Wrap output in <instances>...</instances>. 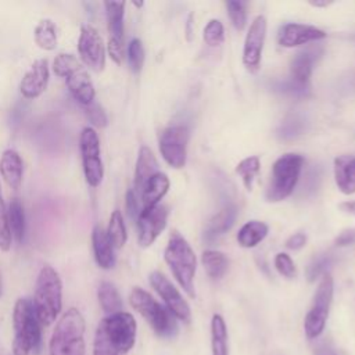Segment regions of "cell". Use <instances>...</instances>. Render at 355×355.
I'll return each mask as SVG.
<instances>
[{
	"instance_id": "cell-1",
	"label": "cell",
	"mask_w": 355,
	"mask_h": 355,
	"mask_svg": "<svg viewBox=\"0 0 355 355\" xmlns=\"http://www.w3.org/2000/svg\"><path fill=\"white\" fill-rule=\"evenodd\" d=\"M62 308V283L57 270L49 265L37 275L33 297V309L43 326H50Z\"/></svg>"
},
{
	"instance_id": "cell-2",
	"label": "cell",
	"mask_w": 355,
	"mask_h": 355,
	"mask_svg": "<svg viewBox=\"0 0 355 355\" xmlns=\"http://www.w3.org/2000/svg\"><path fill=\"white\" fill-rule=\"evenodd\" d=\"M85 318L69 308L58 319L49 344L50 355H85Z\"/></svg>"
},
{
	"instance_id": "cell-3",
	"label": "cell",
	"mask_w": 355,
	"mask_h": 355,
	"mask_svg": "<svg viewBox=\"0 0 355 355\" xmlns=\"http://www.w3.org/2000/svg\"><path fill=\"white\" fill-rule=\"evenodd\" d=\"M12 355H29L31 351H37L42 341L40 322L37 320L33 304L29 300H17L12 311Z\"/></svg>"
},
{
	"instance_id": "cell-4",
	"label": "cell",
	"mask_w": 355,
	"mask_h": 355,
	"mask_svg": "<svg viewBox=\"0 0 355 355\" xmlns=\"http://www.w3.org/2000/svg\"><path fill=\"white\" fill-rule=\"evenodd\" d=\"M164 258L183 290L190 297H194V275L197 269V258L190 244L178 232L171 234L164 251Z\"/></svg>"
},
{
	"instance_id": "cell-5",
	"label": "cell",
	"mask_w": 355,
	"mask_h": 355,
	"mask_svg": "<svg viewBox=\"0 0 355 355\" xmlns=\"http://www.w3.org/2000/svg\"><path fill=\"white\" fill-rule=\"evenodd\" d=\"M129 302L132 308L148 322L159 337L172 338L178 334V323L175 316L146 290L133 287L129 294Z\"/></svg>"
},
{
	"instance_id": "cell-6",
	"label": "cell",
	"mask_w": 355,
	"mask_h": 355,
	"mask_svg": "<svg viewBox=\"0 0 355 355\" xmlns=\"http://www.w3.org/2000/svg\"><path fill=\"white\" fill-rule=\"evenodd\" d=\"M302 165L304 157L300 154L288 153L279 157L272 168L270 182L265 193L266 200L276 202L287 198L294 191Z\"/></svg>"
},
{
	"instance_id": "cell-7",
	"label": "cell",
	"mask_w": 355,
	"mask_h": 355,
	"mask_svg": "<svg viewBox=\"0 0 355 355\" xmlns=\"http://www.w3.org/2000/svg\"><path fill=\"white\" fill-rule=\"evenodd\" d=\"M333 277L330 273H323L315 291L312 305L304 319V331L309 340L318 338L326 326L329 311L333 300Z\"/></svg>"
},
{
	"instance_id": "cell-8",
	"label": "cell",
	"mask_w": 355,
	"mask_h": 355,
	"mask_svg": "<svg viewBox=\"0 0 355 355\" xmlns=\"http://www.w3.org/2000/svg\"><path fill=\"white\" fill-rule=\"evenodd\" d=\"M98 326L105 337L119 354H126L132 349L136 340V320L129 312H116L105 316Z\"/></svg>"
},
{
	"instance_id": "cell-9",
	"label": "cell",
	"mask_w": 355,
	"mask_h": 355,
	"mask_svg": "<svg viewBox=\"0 0 355 355\" xmlns=\"http://www.w3.org/2000/svg\"><path fill=\"white\" fill-rule=\"evenodd\" d=\"M79 147L86 182L89 186L97 187L104 176V165L100 157V140L92 126L82 129L79 136Z\"/></svg>"
},
{
	"instance_id": "cell-10",
	"label": "cell",
	"mask_w": 355,
	"mask_h": 355,
	"mask_svg": "<svg viewBox=\"0 0 355 355\" xmlns=\"http://www.w3.org/2000/svg\"><path fill=\"white\" fill-rule=\"evenodd\" d=\"M189 130L186 126L175 125L166 128L159 137V151L172 168H183L187 157Z\"/></svg>"
},
{
	"instance_id": "cell-11",
	"label": "cell",
	"mask_w": 355,
	"mask_h": 355,
	"mask_svg": "<svg viewBox=\"0 0 355 355\" xmlns=\"http://www.w3.org/2000/svg\"><path fill=\"white\" fill-rule=\"evenodd\" d=\"M150 284L153 288L159 294V297L164 300L168 311L178 319L189 323L191 318L190 306L186 302V300L182 297V294L178 291V288L168 280V277L154 270L148 276Z\"/></svg>"
},
{
	"instance_id": "cell-12",
	"label": "cell",
	"mask_w": 355,
	"mask_h": 355,
	"mask_svg": "<svg viewBox=\"0 0 355 355\" xmlns=\"http://www.w3.org/2000/svg\"><path fill=\"white\" fill-rule=\"evenodd\" d=\"M78 51L80 60L94 72H101L105 67V47L96 28L83 25L78 40Z\"/></svg>"
},
{
	"instance_id": "cell-13",
	"label": "cell",
	"mask_w": 355,
	"mask_h": 355,
	"mask_svg": "<svg viewBox=\"0 0 355 355\" xmlns=\"http://www.w3.org/2000/svg\"><path fill=\"white\" fill-rule=\"evenodd\" d=\"M108 21V54L115 64H122L123 60V14L125 1L104 3Z\"/></svg>"
},
{
	"instance_id": "cell-14",
	"label": "cell",
	"mask_w": 355,
	"mask_h": 355,
	"mask_svg": "<svg viewBox=\"0 0 355 355\" xmlns=\"http://www.w3.org/2000/svg\"><path fill=\"white\" fill-rule=\"evenodd\" d=\"M168 208L155 205L141 209L137 216V241L141 247H150L166 226Z\"/></svg>"
},
{
	"instance_id": "cell-15",
	"label": "cell",
	"mask_w": 355,
	"mask_h": 355,
	"mask_svg": "<svg viewBox=\"0 0 355 355\" xmlns=\"http://www.w3.org/2000/svg\"><path fill=\"white\" fill-rule=\"evenodd\" d=\"M265 36L266 18L263 15H258L250 25L243 49V64L250 72H257L259 69Z\"/></svg>"
},
{
	"instance_id": "cell-16",
	"label": "cell",
	"mask_w": 355,
	"mask_h": 355,
	"mask_svg": "<svg viewBox=\"0 0 355 355\" xmlns=\"http://www.w3.org/2000/svg\"><path fill=\"white\" fill-rule=\"evenodd\" d=\"M326 37V32L305 24H284L277 33V42L282 47H295L301 44H306L311 42H316Z\"/></svg>"
},
{
	"instance_id": "cell-17",
	"label": "cell",
	"mask_w": 355,
	"mask_h": 355,
	"mask_svg": "<svg viewBox=\"0 0 355 355\" xmlns=\"http://www.w3.org/2000/svg\"><path fill=\"white\" fill-rule=\"evenodd\" d=\"M50 79L47 60H36L24 75L19 83V92L25 98H37L46 89Z\"/></svg>"
},
{
	"instance_id": "cell-18",
	"label": "cell",
	"mask_w": 355,
	"mask_h": 355,
	"mask_svg": "<svg viewBox=\"0 0 355 355\" xmlns=\"http://www.w3.org/2000/svg\"><path fill=\"white\" fill-rule=\"evenodd\" d=\"M322 54H323V47L319 44H313L298 51L290 62L291 79L300 83H308L313 65L320 58Z\"/></svg>"
},
{
	"instance_id": "cell-19",
	"label": "cell",
	"mask_w": 355,
	"mask_h": 355,
	"mask_svg": "<svg viewBox=\"0 0 355 355\" xmlns=\"http://www.w3.org/2000/svg\"><path fill=\"white\" fill-rule=\"evenodd\" d=\"M65 79H67V87L69 93L73 96V98L79 104L89 105L94 101V96H96L94 86L85 68L75 71Z\"/></svg>"
},
{
	"instance_id": "cell-20",
	"label": "cell",
	"mask_w": 355,
	"mask_h": 355,
	"mask_svg": "<svg viewBox=\"0 0 355 355\" xmlns=\"http://www.w3.org/2000/svg\"><path fill=\"white\" fill-rule=\"evenodd\" d=\"M92 245L97 265L101 269H111L115 265L114 247L101 225H96L92 230Z\"/></svg>"
},
{
	"instance_id": "cell-21",
	"label": "cell",
	"mask_w": 355,
	"mask_h": 355,
	"mask_svg": "<svg viewBox=\"0 0 355 355\" xmlns=\"http://www.w3.org/2000/svg\"><path fill=\"white\" fill-rule=\"evenodd\" d=\"M0 173L4 182L14 190H18L22 183L24 164L21 155L15 150H6L0 158Z\"/></svg>"
},
{
	"instance_id": "cell-22",
	"label": "cell",
	"mask_w": 355,
	"mask_h": 355,
	"mask_svg": "<svg viewBox=\"0 0 355 355\" xmlns=\"http://www.w3.org/2000/svg\"><path fill=\"white\" fill-rule=\"evenodd\" d=\"M334 180L341 193H355V155H340L334 159Z\"/></svg>"
},
{
	"instance_id": "cell-23",
	"label": "cell",
	"mask_w": 355,
	"mask_h": 355,
	"mask_svg": "<svg viewBox=\"0 0 355 355\" xmlns=\"http://www.w3.org/2000/svg\"><path fill=\"white\" fill-rule=\"evenodd\" d=\"M237 211L234 205H226L216 215H214L204 229V240L212 243L225 234L234 223Z\"/></svg>"
},
{
	"instance_id": "cell-24",
	"label": "cell",
	"mask_w": 355,
	"mask_h": 355,
	"mask_svg": "<svg viewBox=\"0 0 355 355\" xmlns=\"http://www.w3.org/2000/svg\"><path fill=\"white\" fill-rule=\"evenodd\" d=\"M158 171V162L155 159V155L153 151L147 147L143 146L139 150L137 161H136V169H135V193H141L144 184L147 180L155 175Z\"/></svg>"
},
{
	"instance_id": "cell-25",
	"label": "cell",
	"mask_w": 355,
	"mask_h": 355,
	"mask_svg": "<svg viewBox=\"0 0 355 355\" xmlns=\"http://www.w3.org/2000/svg\"><path fill=\"white\" fill-rule=\"evenodd\" d=\"M168 189H169V179L165 173L157 172L155 175H153L147 180V183L144 184V187L140 193L143 209L158 205L159 200L166 194Z\"/></svg>"
},
{
	"instance_id": "cell-26",
	"label": "cell",
	"mask_w": 355,
	"mask_h": 355,
	"mask_svg": "<svg viewBox=\"0 0 355 355\" xmlns=\"http://www.w3.org/2000/svg\"><path fill=\"white\" fill-rule=\"evenodd\" d=\"M268 234V225L261 220H250L237 233V241L244 248L255 247Z\"/></svg>"
},
{
	"instance_id": "cell-27",
	"label": "cell",
	"mask_w": 355,
	"mask_h": 355,
	"mask_svg": "<svg viewBox=\"0 0 355 355\" xmlns=\"http://www.w3.org/2000/svg\"><path fill=\"white\" fill-rule=\"evenodd\" d=\"M97 298L101 309L108 313H116L122 309V298L116 290V287L110 282H101L97 290Z\"/></svg>"
},
{
	"instance_id": "cell-28",
	"label": "cell",
	"mask_w": 355,
	"mask_h": 355,
	"mask_svg": "<svg viewBox=\"0 0 355 355\" xmlns=\"http://www.w3.org/2000/svg\"><path fill=\"white\" fill-rule=\"evenodd\" d=\"M211 347L212 355H229L226 323L218 313H215L211 320Z\"/></svg>"
},
{
	"instance_id": "cell-29",
	"label": "cell",
	"mask_w": 355,
	"mask_h": 355,
	"mask_svg": "<svg viewBox=\"0 0 355 355\" xmlns=\"http://www.w3.org/2000/svg\"><path fill=\"white\" fill-rule=\"evenodd\" d=\"M201 261L208 276L214 280H219L220 277H223V275L229 268V259L220 251L207 250L202 252Z\"/></svg>"
},
{
	"instance_id": "cell-30",
	"label": "cell",
	"mask_w": 355,
	"mask_h": 355,
	"mask_svg": "<svg viewBox=\"0 0 355 355\" xmlns=\"http://www.w3.org/2000/svg\"><path fill=\"white\" fill-rule=\"evenodd\" d=\"M7 214H8V225H10L11 236L15 239L17 243H21L25 234V214H24V207L19 198L15 197L10 201Z\"/></svg>"
},
{
	"instance_id": "cell-31",
	"label": "cell",
	"mask_w": 355,
	"mask_h": 355,
	"mask_svg": "<svg viewBox=\"0 0 355 355\" xmlns=\"http://www.w3.org/2000/svg\"><path fill=\"white\" fill-rule=\"evenodd\" d=\"M35 36V43L46 51H51L57 46V28L54 22L49 18L42 19L33 32Z\"/></svg>"
},
{
	"instance_id": "cell-32",
	"label": "cell",
	"mask_w": 355,
	"mask_h": 355,
	"mask_svg": "<svg viewBox=\"0 0 355 355\" xmlns=\"http://www.w3.org/2000/svg\"><path fill=\"white\" fill-rule=\"evenodd\" d=\"M105 232H107V236L114 248H122L125 245V243L128 240V233H126V226H125L121 211L115 209L111 214L108 227Z\"/></svg>"
},
{
	"instance_id": "cell-33",
	"label": "cell",
	"mask_w": 355,
	"mask_h": 355,
	"mask_svg": "<svg viewBox=\"0 0 355 355\" xmlns=\"http://www.w3.org/2000/svg\"><path fill=\"white\" fill-rule=\"evenodd\" d=\"M305 119L300 114H288L277 128V136L282 140H291L305 130Z\"/></svg>"
},
{
	"instance_id": "cell-34",
	"label": "cell",
	"mask_w": 355,
	"mask_h": 355,
	"mask_svg": "<svg viewBox=\"0 0 355 355\" xmlns=\"http://www.w3.org/2000/svg\"><path fill=\"white\" fill-rule=\"evenodd\" d=\"M80 68L83 67L79 62V60L69 53H61L53 61V71L60 78H67Z\"/></svg>"
},
{
	"instance_id": "cell-35",
	"label": "cell",
	"mask_w": 355,
	"mask_h": 355,
	"mask_svg": "<svg viewBox=\"0 0 355 355\" xmlns=\"http://www.w3.org/2000/svg\"><path fill=\"white\" fill-rule=\"evenodd\" d=\"M259 158L258 157H247L243 161H240L236 166V172L241 176L244 186L247 187V190L252 189V182L255 179V176L259 172Z\"/></svg>"
},
{
	"instance_id": "cell-36",
	"label": "cell",
	"mask_w": 355,
	"mask_h": 355,
	"mask_svg": "<svg viewBox=\"0 0 355 355\" xmlns=\"http://www.w3.org/2000/svg\"><path fill=\"white\" fill-rule=\"evenodd\" d=\"M273 90L287 94V96H293V97H306V96H309L311 87H309V83H300L293 79H288V80L275 82Z\"/></svg>"
},
{
	"instance_id": "cell-37",
	"label": "cell",
	"mask_w": 355,
	"mask_h": 355,
	"mask_svg": "<svg viewBox=\"0 0 355 355\" xmlns=\"http://www.w3.org/2000/svg\"><path fill=\"white\" fill-rule=\"evenodd\" d=\"M11 240H12V236L8 225V214L3 200L1 184H0V250L8 251L11 248Z\"/></svg>"
},
{
	"instance_id": "cell-38",
	"label": "cell",
	"mask_w": 355,
	"mask_h": 355,
	"mask_svg": "<svg viewBox=\"0 0 355 355\" xmlns=\"http://www.w3.org/2000/svg\"><path fill=\"white\" fill-rule=\"evenodd\" d=\"M128 61L130 69L137 73L140 72L144 62V49L140 39H132L128 46Z\"/></svg>"
},
{
	"instance_id": "cell-39",
	"label": "cell",
	"mask_w": 355,
	"mask_h": 355,
	"mask_svg": "<svg viewBox=\"0 0 355 355\" xmlns=\"http://www.w3.org/2000/svg\"><path fill=\"white\" fill-rule=\"evenodd\" d=\"M226 8H227V14H229V18H230L233 26H234L237 31L244 29L245 22H247L245 3L230 0V1L226 3Z\"/></svg>"
},
{
	"instance_id": "cell-40",
	"label": "cell",
	"mask_w": 355,
	"mask_h": 355,
	"mask_svg": "<svg viewBox=\"0 0 355 355\" xmlns=\"http://www.w3.org/2000/svg\"><path fill=\"white\" fill-rule=\"evenodd\" d=\"M225 31L219 19H211L204 28V40L208 46H219L223 43Z\"/></svg>"
},
{
	"instance_id": "cell-41",
	"label": "cell",
	"mask_w": 355,
	"mask_h": 355,
	"mask_svg": "<svg viewBox=\"0 0 355 355\" xmlns=\"http://www.w3.org/2000/svg\"><path fill=\"white\" fill-rule=\"evenodd\" d=\"M93 355H119V352L108 341V338L105 337V334L100 326H97L96 334H94Z\"/></svg>"
},
{
	"instance_id": "cell-42",
	"label": "cell",
	"mask_w": 355,
	"mask_h": 355,
	"mask_svg": "<svg viewBox=\"0 0 355 355\" xmlns=\"http://www.w3.org/2000/svg\"><path fill=\"white\" fill-rule=\"evenodd\" d=\"M85 114L93 126H96V128L107 126V122H108L107 114H105L104 108L100 104H97L96 101H93L89 105H85Z\"/></svg>"
},
{
	"instance_id": "cell-43",
	"label": "cell",
	"mask_w": 355,
	"mask_h": 355,
	"mask_svg": "<svg viewBox=\"0 0 355 355\" xmlns=\"http://www.w3.org/2000/svg\"><path fill=\"white\" fill-rule=\"evenodd\" d=\"M331 263V257L330 255H319L316 257L308 266L306 269V276L309 282H313L316 277H319L320 275L326 273L327 268Z\"/></svg>"
},
{
	"instance_id": "cell-44",
	"label": "cell",
	"mask_w": 355,
	"mask_h": 355,
	"mask_svg": "<svg viewBox=\"0 0 355 355\" xmlns=\"http://www.w3.org/2000/svg\"><path fill=\"white\" fill-rule=\"evenodd\" d=\"M275 268L277 269V272L287 277V279H293L295 276V265L293 262V259L284 254V252H279L275 257Z\"/></svg>"
},
{
	"instance_id": "cell-45",
	"label": "cell",
	"mask_w": 355,
	"mask_h": 355,
	"mask_svg": "<svg viewBox=\"0 0 355 355\" xmlns=\"http://www.w3.org/2000/svg\"><path fill=\"white\" fill-rule=\"evenodd\" d=\"M126 211H128V215L130 218H137L140 211H139V201H137V196L136 193L132 190H128L126 193Z\"/></svg>"
},
{
	"instance_id": "cell-46",
	"label": "cell",
	"mask_w": 355,
	"mask_h": 355,
	"mask_svg": "<svg viewBox=\"0 0 355 355\" xmlns=\"http://www.w3.org/2000/svg\"><path fill=\"white\" fill-rule=\"evenodd\" d=\"M305 243H306V236L304 233H294L287 239L286 247L290 250H300L305 245Z\"/></svg>"
},
{
	"instance_id": "cell-47",
	"label": "cell",
	"mask_w": 355,
	"mask_h": 355,
	"mask_svg": "<svg viewBox=\"0 0 355 355\" xmlns=\"http://www.w3.org/2000/svg\"><path fill=\"white\" fill-rule=\"evenodd\" d=\"M355 241V230H345L343 233L338 234V237L336 239V245H348L352 244Z\"/></svg>"
},
{
	"instance_id": "cell-48",
	"label": "cell",
	"mask_w": 355,
	"mask_h": 355,
	"mask_svg": "<svg viewBox=\"0 0 355 355\" xmlns=\"http://www.w3.org/2000/svg\"><path fill=\"white\" fill-rule=\"evenodd\" d=\"M340 208L348 214L355 215V200L354 201H345L343 204H340Z\"/></svg>"
},
{
	"instance_id": "cell-49",
	"label": "cell",
	"mask_w": 355,
	"mask_h": 355,
	"mask_svg": "<svg viewBox=\"0 0 355 355\" xmlns=\"http://www.w3.org/2000/svg\"><path fill=\"white\" fill-rule=\"evenodd\" d=\"M318 355H337V354H336L333 349L324 347V348H320V349L318 351Z\"/></svg>"
},
{
	"instance_id": "cell-50",
	"label": "cell",
	"mask_w": 355,
	"mask_h": 355,
	"mask_svg": "<svg viewBox=\"0 0 355 355\" xmlns=\"http://www.w3.org/2000/svg\"><path fill=\"white\" fill-rule=\"evenodd\" d=\"M330 3L331 1H318V0L316 1H311V4L315 6V7H327Z\"/></svg>"
},
{
	"instance_id": "cell-51",
	"label": "cell",
	"mask_w": 355,
	"mask_h": 355,
	"mask_svg": "<svg viewBox=\"0 0 355 355\" xmlns=\"http://www.w3.org/2000/svg\"><path fill=\"white\" fill-rule=\"evenodd\" d=\"M3 294V282H1V275H0V297Z\"/></svg>"
},
{
	"instance_id": "cell-52",
	"label": "cell",
	"mask_w": 355,
	"mask_h": 355,
	"mask_svg": "<svg viewBox=\"0 0 355 355\" xmlns=\"http://www.w3.org/2000/svg\"><path fill=\"white\" fill-rule=\"evenodd\" d=\"M133 4H135L136 7H141V6H143V3H141V1H140V3H136V1H133Z\"/></svg>"
}]
</instances>
